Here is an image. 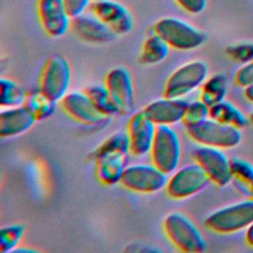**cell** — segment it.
I'll return each mask as SVG.
<instances>
[{
	"mask_svg": "<svg viewBox=\"0 0 253 253\" xmlns=\"http://www.w3.org/2000/svg\"><path fill=\"white\" fill-rule=\"evenodd\" d=\"M129 153V141L126 132L118 131L106 138L94 153L97 179L107 186L120 183L126 168Z\"/></svg>",
	"mask_w": 253,
	"mask_h": 253,
	"instance_id": "6da1fadb",
	"label": "cell"
},
{
	"mask_svg": "<svg viewBox=\"0 0 253 253\" xmlns=\"http://www.w3.org/2000/svg\"><path fill=\"white\" fill-rule=\"evenodd\" d=\"M151 30L162 38L170 47L178 50L195 49L201 46L207 39L203 31L175 17L159 19Z\"/></svg>",
	"mask_w": 253,
	"mask_h": 253,
	"instance_id": "7a4b0ae2",
	"label": "cell"
},
{
	"mask_svg": "<svg viewBox=\"0 0 253 253\" xmlns=\"http://www.w3.org/2000/svg\"><path fill=\"white\" fill-rule=\"evenodd\" d=\"M163 230L168 240L183 252L201 253L207 248L199 228L182 212H170L164 218Z\"/></svg>",
	"mask_w": 253,
	"mask_h": 253,
	"instance_id": "3957f363",
	"label": "cell"
},
{
	"mask_svg": "<svg viewBox=\"0 0 253 253\" xmlns=\"http://www.w3.org/2000/svg\"><path fill=\"white\" fill-rule=\"evenodd\" d=\"M253 222V200L242 201L222 207L205 219V225L219 234H229L247 228Z\"/></svg>",
	"mask_w": 253,
	"mask_h": 253,
	"instance_id": "277c9868",
	"label": "cell"
},
{
	"mask_svg": "<svg viewBox=\"0 0 253 253\" xmlns=\"http://www.w3.org/2000/svg\"><path fill=\"white\" fill-rule=\"evenodd\" d=\"M186 130L189 137L197 143L221 149L232 148L242 139L240 128L219 123L211 118Z\"/></svg>",
	"mask_w": 253,
	"mask_h": 253,
	"instance_id": "5b68a950",
	"label": "cell"
},
{
	"mask_svg": "<svg viewBox=\"0 0 253 253\" xmlns=\"http://www.w3.org/2000/svg\"><path fill=\"white\" fill-rule=\"evenodd\" d=\"M150 155L152 164L165 174L176 171L181 157V144L175 129L166 125L156 126Z\"/></svg>",
	"mask_w": 253,
	"mask_h": 253,
	"instance_id": "8992f818",
	"label": "cell"
},
{
	"mask_svg": "<svg viewBox=\"0 0 253 253\" xmlns=\"http://www.w3.org/2000/svg\"><path fill=\"white\" fill-rule=\"evenodd\" d=\"M209 66L203 60H192L179 66L168 77L163 97L183 98L202 86L208 78Z\"/></svg>",
	"mask_w": 253,
	"mask_h": 253,
	"instance_id": "52a82bcc",
	"label": "cell"
},
{
	"mask_svg": "<svg viewBox=\"0 0 253 253\" xmlns=\"http://www.w3.org/2000/svg\"><path fill=\"white\" fill-rule=\"evenodd\" d=\"M71 71L68 61L59 54L50 55L44 61L40 79L39 89L55 102L68 93Z\"/></svg>",
	"mask_w": 253,
	"mask_h": 253,
	"instance_id": "ba28073f",
	"label": "cell"
},
{
	"mask_svg": "<svg viewBox=\"0 0 253 253\" xmlns=\"http://www.w3.org/2000/svg\"><path fill=\"white\" fill-rule=\"evenodd\" d=\"M167 174L153 164H132L125 169L120 184L135 193L152 194L166 187Z\"/></svg>",
	"mask_w": 253,
	"mask_h": 253,
	"instance_id": "9c48e42d",
	"label": "cell"
},
{
	"mask_svg": "<svg viewBox=\"0 0 253 253\" xmlns=\"http://www.w3.org/2000/svg\"><path fill=\"white\" fill-rule=\"evenodd\" d=\"M210 182L211 179L206 171L195 162L174 171L165 188L170 198L183 200L196 195Z\"/></svg>",
	"mask_w": 253,
	"mask_h": 253,
	"instance_id": "30bf717a",
	"label": "cell"
},
{
	"mask_svg": "<svg viewBox=\"0 0 253 253\" xmlns=\"http://www.w3.org/2000/svg\"><path fill=\"white\" fill-rule=\"evenodd\" d=\"M108 89L119 115L130 116L134 113V91L129 71L118 66L111 69L105 78Z\"/></svg>",
	"mask_w": 253,
	"mask_h": 253,
	"instance_id": "8fae6325",
	"label": "cell"
},
{
	"mask_svg": "<svg viewBox=\"0 0 253 253\" xmlns=\"http://www.w3.org/2000/svg\"><path fill=\"white\" fill-rule=\"evenodd\" d=\"M193 157L206 171L211 182L219 187L231 183V162L221 148L201 145L195 149Z\"/></svg>",
	"mask_w": 253,
	"mask_h": 253,
	"instance_id": "7c38bea8",
	"label": "cell"
},
{
	"mask_svg": "<svg viewBox=\"0 0 253 253\" xmlns=\"http://www.w3.org/2000/svg\"><path fill=\"white\" fill-rule=\"evenodd\" d=\"M89 9L117 36L126 35L132 30L133 19L130 12L115 0H93Z\"/></svg>",
	"mask_w": 253,
	"mask_h": 253,
	"instance_id": "4fadbf2b",
	"label": "cell"
},
{
	"mask_svg": "<svg viewBox=\"0 0 253 253\" xmlns=\"http://www.w3.org/2000/svg\"><path fill=\"white\" fill-rule=\"evenodd\" d=\"M64 112L73 120L89 126H105L109 117L98 111L85 92H69L60 101Z\"/></svg>",
	"mask_w": 253,
	"mask_h": 253,
	"instance_id": "5bb4252c",
	"label": "cell"
},
{
	"mask_svg": "<svg viewBox=\"0 0 253 253\" xmlns=\"http://www.w3.org/2000/svg\"><path fill=\"white\" fill-rule=\"evenodd\" d=\"M37 12L42 30L51 38L63 36L70 28L71 18L63 0H38Z\"/></svg>",
	"mask_w": 253,
	"mask_h": 253,
	"instance_id": "9a60e30c",
	"label": "cell"
},
{
	"mask_svg": "<svg viewBox=\"0 0 253 253\" xmlns=\"http://www.w3.org/2000/svg\"><path fill=\"white\" fill-rule=\"evenodd\" d=\"M155 129L156 125L146 116L143 110L130 115L126 126V135L132 155L143 156L150 152Z\"/></svg>",
	"mask_w": 253,
	"mask_h": 253,
	"instance_id": "2e32d148",
	"label": "cell"
},
{
	"mask_svg": "<svg viewBox=\"0 0 253 253\" xmlns=\"http://www.w3.org/2000/svg\"><path fill=\"white\" fill-rule=\"evenodd\" d=\"M70 29L78 39L91 43H107L117 36L92 13H82L71 18Z\"/></svg>",
	"mask_w": 253,
	"mask_h": 253,
	"instance_id": "e0dca14e",
	"label": "cell"
},
{
	"mask_svg": "<svg viewBox=\"0 0 253 253\" xmlns=\"http://www.w3.org/2000/svg\"><path fill=\"white\" fill-rule=\"evenodd\" d=\"M188 103L183 98L163 97L150 102L142 110L156 126H171L182 121Z\"/></svg>",
	"mask_w": 253,
	"mask_h": 253,
	"instance_id": "ac0fdd59",
	"label": "cell"
},
{
	"mask_svg": "<svg viewBox=\"0 0 253 253\" xmlns=\"http://www.w3.org/2000/svg\"><path fill=\"white\" fill-rule=\"evenodd\" d=\"M36 119L25 106L6 108L0 113V135L12 137L30 129Z\"/></svg>",
	"mask_w": 253,
	"mask_h": 253,
	"instance_id": "d6986e66",
	"label": "cell"
},
{
	"mask_svg": "<svg viewBox=\"0 0 253 253\" xmlns=\"http://www.w3.org/2000/svg\"><path fill=\"white\" fill-rule=\"evenodd\" d=\"M231 162V183L245 199L253 200V164L234 157Z\"/></svg>",
	"mask_w": 253,
	"mask_h": 253,
	"instance_id": "ffe728a7",
	"label": "cell"
},
{
	"mask_svg": "<svg viewBox=\"0 0 253 253\" xmlns=\"http://www.w3.org/2000/svg\"><path fill=\"white\" fill-rule=\"evenodd\" d=\"M210 118L240 129L250 123V119L236 105L226 100L210 108Z\"/></svg>",
	"mask_w": 253,
	"mask_h": 253,
	"instance_id": "44dd1931",
	"label": "cell"
},
{
	"mask_svg": "<svg viewBox=\"0 0 253 253\" xmlns=\"http://www.w3.org/2000/svg\"><path fill=\"white\" fill-rule=\"evenodd\" d=\"M169 47L167 42L151 30L142 43L139 61L145 65L160 63L167 57Z\"/></svg>",
	"mask_w": 253,
	"mask_h": 253,
	"instance_id": "7402d4cb",
	"label": "cell"
},
{
	"mask_svg": "<svg viewBox=\"0 0 253 253\" xmlns=\"http://www.w3.org/2000/svg\"><path fill=\"white\" fill-rule=\"evenodd\" d=\"M228 80L223 73H216L207 78L201 86V96L202 100L210 108L223 100L227 93Z\"/></svg>",
	"mask_w": 253,
	"mask_h": 253,
	"instance_id": "603a6c76",
	"label": "cell"
},
{
	"mask_svg": "<svg viewBox=\"0 0 253 253\" xmlns=\"http://www.w3.org/2000/svg\"><path fill=\"white\" fill-rule=\"evenodd\" d=\"M23 106L32 113L37 122H40L49 118L53 114L56 102L47 97L38 88L26 93Z\"/></svg>",
	"mask_w": 253,
	"mask_h": 253,
	"instance_id": "cb8c5ba5",
	"label": "cell"
},
{
	"mask_svg": "<svg viewBox=\"0 0 253 253\" xmlns=\"http://www.w3.org/2000/svg\"><path fill=\"white\" fill-rule=\"evenodd\" d=\"M84 92L98 109V111L103 115L109 118L115 115H119L117 107L114 104L111 95L105 85H91L88 86Z\"/></svg>",
	"mask_w": 253,
	"mask_h": 253,
	"instance_id": "d4e9b609",
	"label": "cell"
},
{
	"mask_svg": "<svg viewBox=\"0 0 253 253\" xmlns=\"http://www.w3.org/2000/svg\"><path fill=\"white\" fill-rule=\"evenodd\" d=\"M26 93L13 80L7 78L0 79V106L2 108H12L24 104Z\"/></svg>",
	"mask_w": 253,
	"mask_h": 253,
	"instance_id": "484cf974",
	"label": "cell"
},
{
	"mask_svg": "<svg viewBox=\"0 0 253 253\" xmlns=\"http://www.w3.org/2000/svg\"><path fill=\"white\" fill-rule=\"evenodd\" d=\"M25 233V226L20 223L9 224L0 229V253H11L19 246Z\"/></svg>",
	"mask_w": 253,
	"mask_h": 253,
	"instance_id": "4316f807",
	"label": "cell"
},
{
	"mask_svg": "<svg viewBox=\"0 0 253 253\" xmlns=\"http://www.w3.org/2000/svg\"><path fill=\"white\" fill-rule=\"evenodd\" d=\"M210 118V107L202 100H196L188 103L182 124L186 128L195 126Z\"/></svg>",
	"mask_w": 253,
	"mask_h": 253,
	"instance_id": "83f0119b",
	"label": "cell"
},
{
	"mask_svg": "<svg viewBox=\"0 0 253 253\" xmlns=\"http://www.w3.org/2000/svg\"><path fill=\"white\" fill-rule=\"evenodd\" d=\"M225 53L231 59L240 63H248L253 60V42H237L226 47Z\"/></svg>",
	"mask_w": 253,
	"mask_h": 253,
	"instance_id": "f1b7e54d",
	"label": "cell"
},
{
	"mask_svg": "<svg viewBox=\"0 0 253 253\" xmlns=\"http://www.w3.org/2000/svg\"><path fill=\"white\" fill-rule=\"evenodd\" d=\"M235 82L241 87H247L253 84V60L243 64L235 74Z\"/></svg>",
	"mask_w": 253,
	"mask_h": 253,
	"instance_id": "f546056e",
	"label": "cell"
},
{
	"mask_svg": "<svg viewBox=\"0 0 253 253\" xmlns=\"http://www.w3.org/2000/svg\"><path fill=\"white\" fill-rule=\"evenodd\" d=\"M179 7L187 13L197 15L202 13L206 7L208 0H174Z\"/></svg>",
	"mask_w": 253,
	"mask_h": 253,
	"instance_id": "4dcf8cb0",
	"label": "cell"
},
{
	"mask_svg": "<svg viewBox=\"0 0 253 253\" xmlns=\"http://www.w3.org/2000/svg\"><path fill=\"white\" fill-rule=\"evenodd\" d=\"M66 10L70 16L73 18L85 12L91 4V0H63Z\"/></svg>",
	"mask_w": 253,
	"mask_h": 253,
	"instance_id": "1f68e13d",
	"label": "cell"
},
{
	"mask_svg": "<svg viewBox=\"0 0 253 253\" xmlns=\"http://www.w3.org/2000/svg\"><path fill=\"white\" fill-rule=\"evenodd\" d=\"M246 242L253 247V222L246 228V234H245Z\"/></svg>",
	"mask_w": 253,
	"mask_h": 253,
	"instance_id": "d6a6232c",
	"label": "cell"
},
{
	"mask_svg": "<svg viewBox=\"0 0 253 253\" xmlns=\"http://www.w3.org/2000/svg\"><path fill=\"white\" fill-rule=\"evenodd\" d=\"M244 95L248 101L253 103V84L244 88Z\"/></svg>",
	"mask_w": 253,
	"mask_h": 253,
	"instance_id": "836d02e7",
	"label": "cell"
},
{
	"mask_svg": "<svg viewBox=\"0 0 253 253\" xmlns=\"http://www.w3.org/2000/svg\"><path fill=\"white\" fill-rule=\"evenodd\" d=\"M19 252H24V253H33L35 252V250L33 249H30V248H15L11 253H19Z\"/></svg>",
	"mask_w": 253,
	"mask_h": 253,
	"instance_id": "e575fe53",
	"label": "cell"
},
{
	"mask_svg": "<svg viewBox=\"0 0 253 253\" xmlns=\"http://www.w3.org/2000/svg\"><path fill=\"white\" fill-rule=\"evenodd\" d=\"M249 119H250V122H251V123H253V112L250 114V117H249Z\"/></svg>",
	"mask_w": 253,
	"mask_h": 253,
	"instance_id": "d590c367",
	"label": "cell"
}]
</instances>
